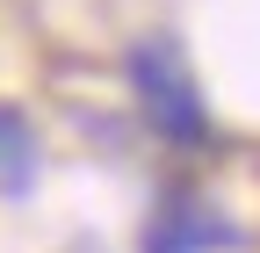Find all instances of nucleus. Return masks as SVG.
<instances>
[{"instance_id": "f257e3e1", "label": "nucleus", "mask_w": 260, "mask_h": 253, "mask_svg": "<svg viewBox=\"0 0 260 253\" xmlns=\"http://www.w3.org/2000/svg\"><path fill=\"white\" fill-rule=\"evenodd\" d=\"M130 80H138V102L152 116V131H167L174 145H195L210 131L203 102H195V80H188V66H181L174 44H138L130 51Z\"/></svg>"}, {"instance_id": "f03ea898", "label": "nucleus", "mask_w": 260, "mask_h": 253, "mask_svg": "<svg viewBox=\"0 0 260 253\" xmlns=\"http://www.w3.org/2000/svg\"><path fill=\"white\" fill-rule=\"evenodd\" d=\"M210 246H239V232L203 203H167L145 232V253H210Z\"/></svg>"}, {"instance_id": "7ed1b4c3", "label": "nucleus", "mask_w": 260, "mask_h": 253, "mask_svg": "<svg viewBox=\"0 0 260 253\" xmlns=\"http://www.w3.org/2000/svg\"><path fill=\"white\" fill-rule=\"evenodd\" d=\"M37 181V138L15 109H0V196H22Z\"/></svg>"}]
</instances>
